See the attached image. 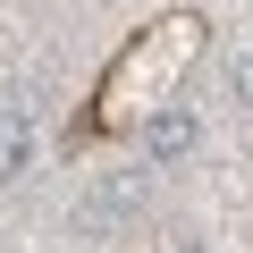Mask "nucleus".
Here are the masks:
<instances>
[{"instance_id": "4", "label": "nucleus", "mask_w": 253, "mask_h": 253, "mask_svg": "<svg viewBox=\"0 0 253 253\" xmlns=\"http://www.w3.org/2000/svg\"><path fill=\"white\" fill-rule=\"evenodd\" d=\"M169 253H211V245L203 236H169Z\"/></svg>"}, {"instance_id": "3", "label": "nucleus", "mask_w": 253, "mask_h": 253, "mask_svg": "<svg viewBox=\"0 0 253 253\" xmlns=\"http://www.w3.org/2000/svg\"><path fill=\"white\" fill-rule=\"evenodd\" d=\"M228 93H236V101H245V110H253V42H245V51H236V59H228Z\"/></svg>"}, {"instance_id": "2", "label": "nucleus", "mask_w": 253, "mask_h": 253, "mask_svg": "<svg viewBox=\"0 0 253 253\" xmlns=\"http://www.w3.org/2000/svg\"><path fill=\"white\" fill-rule=\"evenodd\" d=\"M34 169V118H26V101H9L0 110V177H26Z\"/></svg>"}, {"instance_id": "1", "label": "nucleus", "mask_w": 253, "mask_h": 253, "mask_svg": "<svg viewBox=\"0 0 253 253\" xmlns=\"http://www.w3.org/2000/svg\"><path fill=\"white\" fill-rule=\"evenodd\" d=\"M194 144H203V118H194V110H152V118H144V135H135V152H144L152 169L186 161Z\"/></svg>"}]
</instances>
